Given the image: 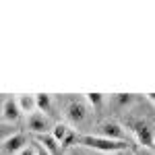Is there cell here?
<instances>
[{"instance_id": "3957f363", "label": "cell", "mask_w": 155, "mask_h": 155, "mask_svg": "<svg viewBox=\"0 0 155 155\" xmlns=\"http://www.w3.org/2000/svg\"><path fill=\"white\" fill-rule=\"evenodd\" d=\"M130 130L134 132L139 147L153 149V128H151V124H147L143 120H134V122H130Z\"/></svg>"}, {"instance_id": "e0dca14e", "label": "cell", "mask_w": 155, "mask_h": 155, "mask_svg": "<svg viewBox=\"0 0 155 155\" xmlns=\"http://www.w3.org/2000/svg\"><path fill=\"white\" fill-rule=\"evenodd\" d=\"M130 99H132L130 95H124V93H118V95H116V101H118V104H130Z\"/></svg>"}, {"instance_id": "ffe728a7", "label": "cell", "mask_w": 155, "mask_h": 155, "mask_svg": "<svg viewBox=\"0 0 155 155\" xmlns=\"http://www.w3.org/2000/svg\"><path fill=\"white\" fill-rule=\"evenodd\" d=\"M95 155H112V153H95Z\"/></svg>"}, {"instance_id": "52a82bcc", "label": "cell", "mask_w": 155, "mask_h": 155, "mask_svg": "<svg viewBox=\"0 0 155 155\" xmlns=\"http://www.w3.org/2000/svg\"><path fill=\"white\" fill-rule=\"evenodd\" d=\"M99 137L112 139V141H124V130L120 128L116 122H104L99 126Z\"/></svg>"}, {"instance_id": "8fae6325", "label": "cell", "mask_w": 155, "mask_h": 155, "mask_svg": "<svg viewBox=\"0 0 155 155\" xmlns=\"http://www.w3.org/2000/svg\"><path fill=\"white\" fill-rule=\"evenodd\" d=\"M68 130H71V126H68V124H62V122H58V124H54V126H52V132H50V134H52V137H54V141L60 145L64 139H66Z\"/></svg>"}, {"instance_id": "7a4b0ae2", "label": "cell", "mask_w": 155, "mask_h": 155, "mask_svg": "<svg viewBox=\"0 0 155 155\" xmlns=\"http://www.w3.org/2000/svg\"><path fill=\"white\" fill-rule=\"evenodd\" d=\"M66 118L74 126H87L91 122V107L85 99H72L66 106Z\"/></svg>"}, {"instance_id": "5b68a950", "label": "cell", "mask_w": 155, "mask_h": 155, "mask_svg": "<svg viewBox=\"0 0 155 155\" xmlns=\"http://www.w3.org/2000/svg\"><path fill=\"white\" fill-rule=\"evenodd\" d=\"M27 145H29V139H27L25 132H12L11 137L4 141L2 147H4V151H6L8 155H17L21 149H25Z\"/></svg>"}, {"instance_id": "4fadbf2b", "label": "cell", "mask_w": 155, "mask_h": 155, "mask_svg": "<svg viewBox=\"0 0 155 155\" xmlns=\"http://www.w3.org/2000/svg\"><path fill=\"white\" fill-rule=\"evenodd\" d=\"M77 139H79L77 130H74V128H71V130H68V134H66V139H64V141L60 143V147H62V149H68L72 143H77Z\"/></svg>"}, {"instance_id": "7c38bea8", "label": "cell", "mask_w": 155, "mask_h": 155, "mask_svg": "<svg viewBox=\"0 0 155 155\" xmlns=\"http://www.w3.org/2000/svg\"><path fill=\"white\" fill-rule=\"evenodd\" d=\"M85 101H87V106L91 107V110H99L101 104H104V95L101 93H87Z\"/></svg>"}, {"instance_id": "6da1fadb", "label": "cell", "mask_w": 155, "mask_h": 155, "mask_svg": "<svg viewBox=\"0 0 155 155\" xmlns=\"http://www.w3.org/2000/svg\"><path fill=\"white\" fill-rule=\"evenodd\" d=\"M77 143H81L87 149H93L95 153H118V151H124L128 149V143L126 141H112V139H104L99 134H79Z\"/></svg>"}, {"instance_id": "9a60e30c", "label": "cell", "mask_w": 155, "mask_h": 155, "mask_svg": "<svg viewBox=\"0 0 155 155\" xmlns=\"http://www.w3.org/2000/svg\"><path fill=\"white\" fill-rule=\"evenodd\" d=\"M132 155H153V149H145V147H137L130 151Z\"/></svg>"}, {"instance_id": "8992f818", "label": "cell", "mask_w": 155, "mask_h": 155, "mask_svg": "<svg viewBox=\"0 0 155 155\" xmlns=\"http://www.w3.org/2000/svg\"><path fill=\"white\" fill-rule=\"evenodd\" d=\"M2 118H4L6 124H12V122H17V120L21 118V110L17 106L15 97H8V99L2 101Z\"/></svg>"}, {"instance_id": "ba28073f", "label": "cell", "mask_w": 155, "mask_h": 155, "mask_svg": "<svg viewBox=\"0 0 155 155\" xmlns=\"http://www.w3.org/2000/svg\"><path fill=\"white\" fill-rule=\"evenodd\" d=\"M35 141H37V145H39V147H44L50 155H58L60 153V145L54 141V137H52L50 132H48V134H37Z\"/></svg>"}, {"instance_id": "9c48e42d", "label": "cell", "mask_w": 155, "mask_h": 155, "mask_svg": "<svg viewBox=\"0 0 155 155\" xmlns=\"http://www.w3.org/2000/svg\"><path fill=\"white\" fill-rule=\"evenodd\" d=\"M15 101H17V106H19V110H21V114L25 112V114L29 116L31 112H35V97H33V95H27V93H23V95L17 97Z\"/></svg>"}, {"instance_id": "2e32d148", "label": "cell", "mask_w": 155, "mask_h": 155, "mask_svg": "<svg viewBox=\"0 0 155 155\" xmlns=\"http://www.w3.org/2000/svg\"><path fill=\"white\" fill-rule=\"evenodd\" d=\"M17 155H35V145H27V147L21 149Z\"/></svg>"}, {"instance_id": "30bf717a", "label": "cell", "mask_w": 155, "mask_h": 155, "mask_svg": "<svg viewBox=\"0 0 155 155\" xmlns=\"http://www.w3.org/2000/svg\"><path fill=\"white\" fill-rule=\"evenodd\" d=\"M33 97H35V110H39L41 114L48 116L52 112V95H48V93H35Z\"/></svg>"}, {"instance_id": "ac0fdd59", "label": "cell", "mask_w": 155, "mask_h": 155, "mask_svg": "<svg viewBox=\"0 0 155 155\" xmlns=\"http://www.w3.org/2000/svg\"><path fill=\"white\" fill-rule=\"evenodd\" d=\"M35 155H50L44 147H39V145H35Z\"/></svg>"}, {"instance_id": "d6986e66", "label": "cell", "mask_w": 155, "mask_h": 155, "mask_svg": "<svg viewBox=\"0 0 155 155\" xmlns=\"http://www.w3.org/2000/svg\"><path fill=\"white\" fill-rule=\"evenodd\" d=\"M114 155H132V153H130V149H124V151H118V153H114Z\"/></svg>"}, {"instance_id": "5bb4252c", "label": "cell", "mask_w": 155, "mask_h": 155, "mask_svg": "<svg viewBox=\"0 0 155 155\" xmlns=\"http://www.w3.org/2000/svg\"><path fill=\"white\" fill-rule=\"evenodd\" d=\"M12 132H15V128H12L11 124H6V122H0V143H4V141L11 137Z\"/></svg>"}, {"instance_id": "277c9868", "label": "cell", "mask_w": 155, "mask_h": 155, "mask_svg": "<svg viewBox=\"0 0 155 155\" xmlns=\"http://www.w3.org/2000/svg\"><path fill=\"white\" fill-rule=\"evenodd\" d=\"M52 124H50V118L41 112H31L27 116V130L33 132V134H48Z\"/></svg>"}]
</instances>
